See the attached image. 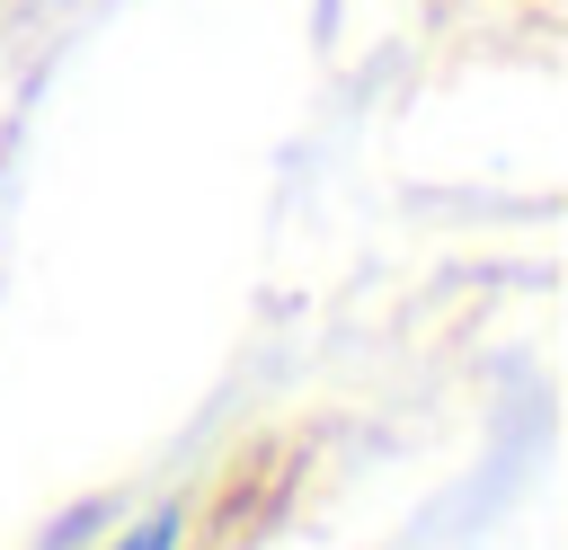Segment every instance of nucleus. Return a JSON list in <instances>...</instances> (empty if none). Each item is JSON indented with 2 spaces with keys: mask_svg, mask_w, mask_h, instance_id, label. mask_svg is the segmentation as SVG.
<instances>
[{
  "mask_svg": "<svg viewBox=\"0 0 568 550\" xmlns=\"http://www.w3.org/2000/svg\"><path fill=\"white\" fill-rule=\"evenodd\" d=\"M115 550H178V515H151L142 532H124Z\"/></svg>",
  "mask_w": 568,
  "mask_h": 550,
  "instance_id": "f257e3e1",
  "label": "nucleus"
}]
</instances>
